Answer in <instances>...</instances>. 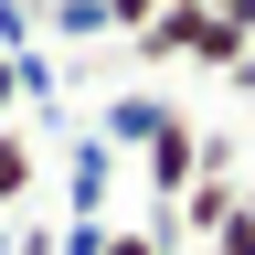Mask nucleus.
I'll return each instance as SVG.
<instances>
[{"label": "nucleus", "mask_w": 255, "mask_h": 255, "mask_svg": "<svg viewBox=\"0 0 255 255\" xmlns=\"http://www.w3.org/2000/svg\"><path fill=\"white\" fill-rule=\"evenodd\" d=\"M138 53H149V64H213V75H245V64H255V32H245L234 11H159V21L138 32Z\"/></svg>", "instance_id": "obj_1"}, {"label": "nucleus", "mask_w": 255, "mask_h": 255, "mask_svg": "<svg viewBox=\"0 0 255 255\" xmlns=\"http://www.w3.org/2000/svg\"><path fill=\"white\" fill-rule=\"evenodd\" d=\"M128 128L149 138V191H159V202L181 213V191L202 181V159H213V138H202V128H191L181 107H128Z\"/></svg>", "instance_id": "obj_2"}, {"label": "nucleus", "mask_w": 255, "mask_h": 255, "mask_svg": "<svg viewBox=\"0 0 255 255\" xmlns=\"http://www.w3.org/2000/svg\"><path fill=\"white\" fill-rule=\"evenodd\" d=\"M170 223H181V234H202V245L245 223V170H234V149H223V138H213V159H202V181L181 191V213H170Z\"/></svg>", "instance_id": "obj_3"}, {"label": "nucleus", "mask_w": 255, "mask_h": 255, "mask_svg": "<svg viewBox=\"0 0 255 255\" xmlns=\"http://www.w3.org/2000/svg\"><path fill=\"white\" fill-rule=\"evenodd\" d=\"M32 181H43V159H32V138H21L11 117H0V213H11V202H21Z\"/></svg>", "instance_id": "obj_4"}, {"label": "nucleus", "mask_w": 255, "mask_h": 255, "mask_svg": "<svg viewBox=\"0 0 255 255\" xmlns=\"http://www.w3.org/2000/svg\"><path fill=\"white\" fill-rule=\"evenodd\" d=\"M96 11H107V21H117V32H128V43H138V32H149V21H159V11H170V0H96Z\"/></svg>", "instance_id": "obj_5"}, {"label": "nucleus", "mask_w": 255, "mask_h": 255, "mask_svg": "<svg viewBox=\"0 0 255 255\" xmlns=\"http://www.w3.org/2000/svg\"><path fill=\"white\" fill-rule=\"evenodd\" d=\"M202 255H255V223H234V234H213Z\"/></svg>", "instance_id": "obj_6"}, {"label": "nucleus", "mask_w": 255, "mask_h": 255, "mask_svg": "<svg viewBox=\"0 0 255 255\" xmlns=\"http://www.w3.org/2000/svg\"><path fill=\"white\" fill-rule=\"evenodd\" d=\"M96 255H159V234H107Z\"/></svg>", "instance_id": "obj_7"}, {"label": "nucleus", "mask_w": 255, "mask_h": 255, "mask_svg": "<svg viewBox=\"0 0 255 255\" xmlns=\"http://www.w3.org/2000/svg\"><path fill=\"white\" fill-rule=\"evenodd\" d=\"M21 85H32V75H21V53H11V64H0V107H11V96H21Z\"/></svg>", "instance_id": "obj_8"}, {"label": "nucleus", "mask_w": 255, "mask_h": 255, "mask_svg": "<svg viewBox=\"0 0 255 255\" xmlns=\"http://www.w3.org/2000/svg\"><path fill=\"white\" fill-rule=\"evenodd\" d=\"M245 223H255V170H245Z\"/></svg>", "instance_id": "obj_9"}, {"label": "nucleus", "mask_w": 255, "mask_h": 255, "mask_svg": "<svg viewBox=\"0 0 255 255\" xmlns=\"http://www.w3.org/2000/svg\"><path fill=\"white\" fill-rule=\"evenodd\" d=\"M64 11H75V0H64Z\"/></svg>", "instance_id": "obj_10"}]
</instances>
